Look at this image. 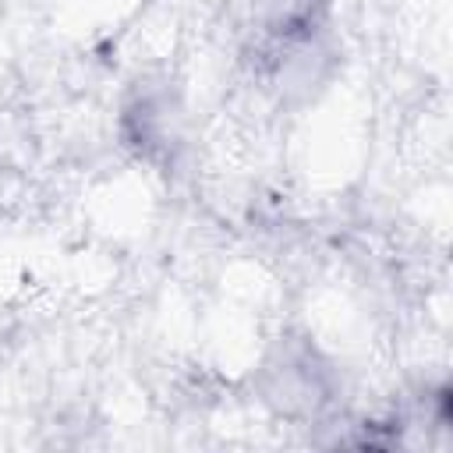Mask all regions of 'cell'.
Wrapping results in <instances>:
<instances>
[{"mask_svg": "<svg viewBox=\"0 0 453 453\" xmlns=\"http://www.w3.org/2000/svg\"><path fill=\"white\" fill-rule=\"evenodd\" d=\"M251 386L255 396L276 418L297 425H315L326 414H333L343 393L336 361L308 333H290V329L265 347L251 375Z\"/></svg>", "mask_w": 453, "mask_h": 453, "instance_id": "cell-1", "label": "cell"}, {"mask_svg": "<svg viewBox=\"0 0 453 453\" xmlns=\"http://www.w3.org/2000/svg\"><path fill=\"white\" fill-rule=\"evenodd\" d=\"M120 138L127 149H134L138 159L170 166L184 142V117L177 92L166 81L138 85L120 110Z\"/></svg>", "mask_w": 453, "mask_h": 453, "instance_id": "cell-2", "label": "cell"}]
</instances>
